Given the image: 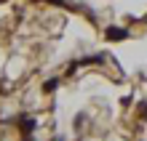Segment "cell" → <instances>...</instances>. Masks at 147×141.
Returning <instances> with one entry per match:
<instances>
[{
    "label": "cell",
    "instance_id": "6da1fadb",
    "mask_svg": "<svg viewBox=\"0 0 147 141\" xmlns=\"http://www.w3.org/2000/svg\"><path fill=\"white\" fill-rule=\"evenodd\" d=\"M105 37H107V40H115V43H118V40H126V37H128V32H126V29H120V27H107Z\"/></svg>",
    "mask_w": 147,
    "mask_h": 141
},
{
    "label": "cell",
    "instance_id": "7a4b0ae2",
    "mask_svg": "<svg viewBox=\"0 0 147 141\" xmlns=\"http://www.w3.org/2000/svg\"><path fill=\"white\" fill-rule=\"evenodd\" d=\"M22 130H24V133L35 130V117H22Z\"/></svg>",
    "mask_w": 147,
    "mask_h": 141
},
{
    "label": "cell",
    "instance_id": "3957f363",
    "mask_svg": "<svg viewBox=\"0 0 147 141\" xmlns=\"http://www.w3.org/2000/svg\"><path fill=\"white\" fill-rule=\"evenodd\" d=\"M56 88H59V80H46V85H43V91H56Z\"/></svg>",
    "mask_w": 147,
    "mask_h": 141
},
{
    "label": "cell",
    "instance_id": "277c9868",
    "mask_svg": "<svg viewBox=\"0 0 147 141\" xmlns=\"http://www.w3.org/2000/svg\"><path fill=\"white\" fill-rule=\"evenodd\" d=\"M48 3H54V5H64V0H48Z\"/></svg>",
    "mask_w": 147,
    "mask_h": 141
},
{
    "label": "cell",
    "instance_id": "5b68a950",
    "mask_svg": "<svg viewBox=\"0 0 147 141\" xmlns=\"http://www.w3.org/2000/svg\"><path fill=\"white\" fill-rule=\"evenodd\" d=\"M24 141H32V138H24Z\"/></svg>",
    "mask_w": 147,
    "mask_h": 141
}]
</instances>
